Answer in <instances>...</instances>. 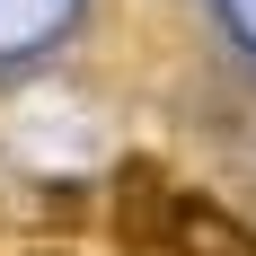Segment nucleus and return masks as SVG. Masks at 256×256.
Returning <instances> with one entry per match:
<instances>
[{
  "mask_svg": "<svg viewBox=\"0 0 256 256\" xmlns=\"http://www.w3.org/2000/svg\"><path fill=\"white\" fill-rule=\"evenodd\" d=\"M177 194H186V186L168 177L150 150L115 159V186H106V221H115V248H124V256H159V248H168V221H177Z\"/></svg>",
  "mask_w": 256,
  "mask_h": 256,
  "instance_id": "obj_1",
  "label": "nucleus"
},
{
  "mask_svg": "<svg viewBox=\"0 0 256 256\" xmlns=\"http://www.w3.org/2000/svg\"><path fill=\"white\" fill-rule=\"evenodd\" d=\"M159 256H256V230L230 204H212V194H177V221H168Z\"/></svg>",
  "mask_w": 256,
  "mask_h": 256,
  "instance_id": "obj_2",
  "label": "nucleus"
},
{
  "mask_svg": "<svg viewBox=\"0 0 256 256\" xmlns=\"http://www.w3.org/2000/svg\"><path fill=\"white\" fill-rule=\"evenodd\" d=\"M36 256H62V248H36Z\"/></svg>",
  "mask_w": 256,
  "mask_h": 256,
  "instance_id": "obj_3",
  "label": "nucleus"
}]
</instances>
